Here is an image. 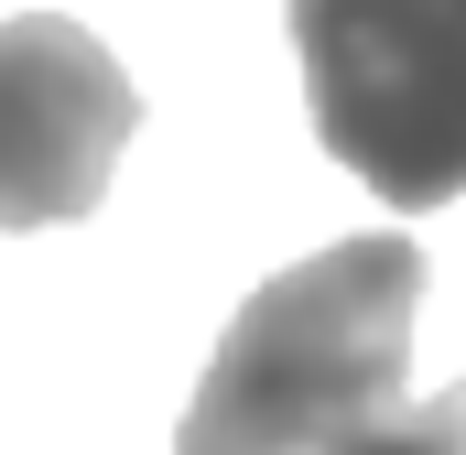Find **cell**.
<instances>
[{"label": "cell", "mask_w": 466, "mask_h": 455, "mask_svg": "<svg viewBox=\"0 0 466 455\" xmlns=\"http://www.w3.org/2000/svg\"><path fill=\"white\" fill-rule=\"evenodd\" d=\"M412 315H423V249L401 228H369L271 271L228 315L174 423V455H337L380 412H401Z\"/></svg>", "instance_id": "1"}, {"label": "cell", "mask_w": 466, "mask_h": 455, "mask_svg": "<svg viewBox=\"0 0 466 455\" xmlns=\"http://www.w3.org/2000/svg\"><path fill=\"white\" fill-rule=\"evenodd\" d=\"M337 455H466V379H456V390H434V401L380 412V423H369V434H348Z\"/></svg>", "instance_id": "4"}, {"label": "cell", "mask_w": 466, "mask_h": 455, "mask_svg": "<svg viewBox=\"0 0 466 455\" xmlns=\"http://www.w3.org/2000/svg\"><path fill=\"white\" fill-rule=\"evenodd\" d=\"M130 130H141V87L87 22L66 11L0 22V228L87 217L109 196Z\"/></svg>", "instance_id": "3"}, {"label": "cell", "mask_w": 466, "mask_h": 455, "mask_svg": "<svg viewBox=\"0 0 466 455\" xmlns=\"http://www.w3.org/2000/svg\"><path fill=\"white\" fill-rule=\"evenodd\" d=\"M315 141L423 217L466 196V0H293L282 11Z\"/></svg>", "instance_id": "2"}]
</instances>
